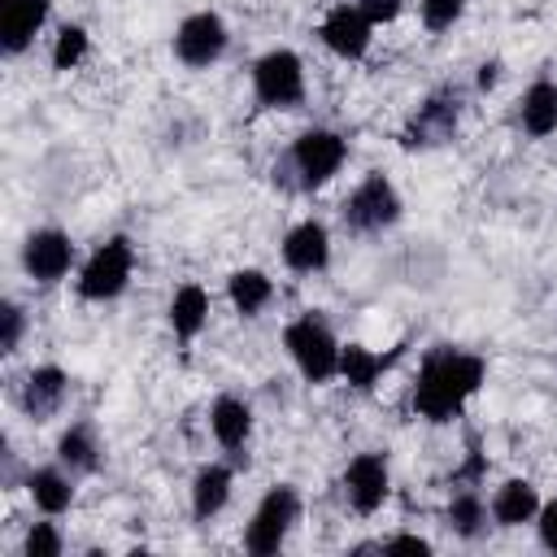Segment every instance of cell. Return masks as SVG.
Instances as JSON below:
<instances>
[{"instance_id": "6da1fadb", "label": "cell", "mask_w": 557, "mask_h": 557, "mask_svg": "<svg viewBox=\"0 0 557 557\" xmlns=\"http://www.w3.org/2000/svg\"><path fill=\"white\" fill-rule=\"evenodd\" d=\"M483 357L479 352H461V348H435L426 352L418 379H413V409L426 422H453L466 400L483 387Z\"/></svg>"}, {"instance_id": "7a4b0ae2", "label": "cell", "mask_w": 557, "mask_h": 557, "mask_svg": "<svg viewBox=\"0 0 557 557\" xmlns=\"http://www.w3.org/2000/svg\"><path fill=\"white\" fill-rule=\"evenodd\" d=\"M283 348H287V357L296 361V370H300L309 383H331V379L339 374V352H344V344L335 339V331L326 326L322 313H300L296 322H287Z\"/></svg>"}, {"instance_id": "3957f363", "label": "cell", "mask_w": 557, "mask_h": 557, "mask_svg": "<svg viewBox=\"0 0 557 557\" xmlns=\"http://www.w3.org/2000/svg\"><path fill=\"white\" fill-rule=\"evenodd\" d=\"M296 522H300V492L292 483H274L257 500V509H252V518L244 527V548L257 553V557H270V553L283 548V540L292 535Z\"/></svg>"}, {"instance_id": "277c9868", "label": "cell", "mask_w": 557, "mask_h": 557, "mask_svg": "<svg viewBox=\"0 0 557 557\" xmlns=\"http://www.w3.org/2000/svg\"><path fill=\"white\" fill-rule=\"evenodd\" d=\"M131 270H135V248L126 235H113L104 239L78 270V296L83 300H117L131 283Z\"/></svg>"}, {"instance_id": "5b68a950", "label": "cell", "mask_w": 557, "mask_h": 557, "mask_svg": "<svg viewBox=\"0 0 557 557\" xmlns=\"http://www.w3.org/2000/svg\"><path fill=\"white\" fill-rule=\"evenodd\" d=\"M252 96L265 109H296L305 100V61L292 48H270L252 65Z\"/></svg>"}, {"instance_id": "8992f818", "label": "cell", "mask_w": 557, "mask_h": 557, "mask_svg": "<svg viewBox=\"0 0 557 557\" xmlns=\"http://www.w3.org/2000/svg\"><path fill=\"white\" fill-rule=\"evenodd\" d=\"M344 157H348L344 135H335L326 126H313V131L296 135V144L287 152V165L296 174V187H322V183H331L339 174Z\"/></svg>"}, {"instance_id": "52a82bcc", "label": "cell", "mask_w": 557, "mask_h": 557, "mask_svg": "<svg viewBox=\"0 0 557 557\" xmlns=\"http://www.w3.org/2000/svg\"><path fill=\"white\" fill-rule=\"evenodd\" d=\"M396 218H400V191L392 187L387 174H366L344 200V226L357 235H379L396 226Z\"/></svg>"}, {"instance_id": "ba28073f", "label": "cell", "mask_w": 557, "mask_h": 557, "mask_svg": "<svg viewBox=\"0 0 557 557\" xmlns=\"http://www.w3.org/2000/svg\"><path fill=\"white\" fill-rule=\"evenodd\" d=\"M226 44H231V30H226V22H222L218 13H209V9L183 17L178 30H174V57H178L183 65H191V70H205V65L222 61Z\"/></svg>"}, {"instance_id": "9c48e42d", "label": "cell", "mask_w": 557, "mask_h": 557, "mask_svg": "<svg viewBox=\"0 0 557 557\" xmlns=\"http://www.w3.org/2000/svg\"><path fill=\"white\" fill-rule=\"evenodd\" d=\"M457 117H461L457 96H453V91H435V96H426V100L413 109V117H409L405 131H400V144H405V148H435V144H448V139L457 135Z\"/></svg>"}, {"instance_id": "30bf717a", "label": "cell", "mask_w": 557, "mask_h": 557, "mask_svg": "<svg viewBox=\"0 0 557 557\" xmlns=\"http://www.w3.org/2000/svg\"><path fill=\"white\" fill-rule=\"evenodd\" d=\"M22 265L35 283H57L70 274L74 265V239L57 226H44V231H30L26 244H22Z\"/></svg>"}, {"instance_id": "8fae6325", "label": "cell", "mask_w": 557, "mask_h": 557, "mask_svg": "<svg viewBox=\"0 0 557 557\" xmlns=\"http://www.w3.org/2000/svg\"><path fill=\"white\" fill-rule=\"evenodd\" d=\"M392 492V470H387V457L383 453H357L344 470V496L357 513H374L383 509Z\"/></svg>"}, {"instance_id": "7c38bea8", "label": "cell", "mask_w": 557, "mask_h": 557, "mask_svg": "<svg viewBox=\"0 0 557 557\" xmlns=\"http://www.w3.org/2000/svg\"><path fill=\"white\" fill-rule=\"evenodd\" d=\"M318 39L335 52V57H344V61H357V57H366L370 52V39H374V22L357 9V4H335L326 17H322V26H318Z\"/></svg>"}, {"instance_id": "4fadbf2b", "label": "cell", "mask_w": 557, "mask_h": 557, "mask_svg": "<svg viewBox=\"0 0 557 557\" xmlns=\"http://www.w3.org/2000/svg\"><path fill=\"white\" fill-rule=\"evenodd\" d=\"M52 0H0V48L4 57H17L35 44L39 26L48 22Z\"/></svg>"}, {"instance_id": "5bb4252c", "label": "cell", "mask_w": 557, "mask_h": 557, "mask_svg": "<svg viewBox=\"0 0 557 557\" xmlns=\"http://www.w3.org/2000/svg\"><path fill=\"white\" fill-rule=\"evenodd\" d=\"M283 261H287V270H296V274H318V270L331 261V235H326V226H322L318 218L296 222V226L283 235Z\"/></svg>"}, {"instance_id": "9a60e30c", "label": "cell", "mask_w": 557, "mask_h": 557, "mask_svg": "<svg viewBox=\"0 0 557 557\" xmlns=\"http://www.w3.org/2000/svg\"><path fill=\"white\" fill-rule=\"evenodd\" d=\"M65 392H70V374L61 366H35L26 374V383H22V409H26V418H35V422L57 418L61 405H65Z\"/></svg>"}, {"instance_id": "2e32d148", "label": "cell", "mask_w": 557, "mask_h": 557, "mask_svg": "<svg viewBox=\"0 0 557 557\" xmlns=\"http://www.w3.org/2000/svg\"><path fill=\"white\" fill-rule=\"evenodd\" d=\"M231 487H235L231 466H222V461L200 466L196 479H191V518H196V522L218 518V513L226 509V500H231Z\"/></svg>"}, {"instance_id": "e0dca14e", "label": "cell", "mask_w": 557, "mask_h": 557, "mask_svg": "<svg viewBox=\"0 0 557 557\" xmlns=\"http://www.w3.org/2000/svg\"><path fill=\"white\" fill-rule=\"evenodd\" d=\"M100 457H104V448H100V435H96L91 422H74V426L61 431V440H57V461H61L70 474H96V470H100Z\"/></svg>"}, {"instance_id": "ac0fdd59", "label": "cell", "mask_w": 557, "mask_h": 557, "mask_svg": "<svg viewBox=\"0 0 557 557\" xmlns=\"http://www.w3.org/2000/svg\"><path fill=\"white\" fill-rule=\"evenodd\" d=\"M26 492H30V500H35V509H44V513H65L70 505H74V474L57 461V466H39V470H30L26 474Z\"/></svg>"}, {"instance_id": "d6986e66", "label": "cell", "mask_w": 557, "mask_h": 557, "mask_svg": "<svg viewBox=\"0 0 557 557\" xmlns=\"http://www.w3.org/2000/svg\"><path fill=\"white\" fill-rule=\"evenodd\" d=\"M209 431L226 453H239L252 435V409L239 396H218L209 409Z\"/></svg>"}, {"instance_id": "ffe728a7", "label": "cell", "mask_w": 557, "mask_h": 557, "mask_svg": "<svg viewBox=\"0 0 557 557\" xmlns=\"http://www.w3.org/2000/svg\"><path fill=\"white\" fill-rule=\"evenodd\" d=\"M540 518V492L535 483L527 479H509L496 487L492 496V522L496 527H522V522H535Z\"/></svg>"}, {"instance_id": "44dd1931", "label": "cell", "mask_w": 557, "mask_h": 557, "mask_svg": "<svg viewBox=\"0 0 557 557\" xmlns=\"http://www.w3.org/2000/svg\"><path fill=\"white\" fill-rule=\"evenodd\" d=\"M518 117H522V131L527 135H535V139L553 135L557 131V83L535 78L522 91V100H518Z\"/></svg>"}, {"instance_id": "7402d4cb", "label": "cell", "mask_w": 557, "mask_h": 557, "mask_svg": "<svg viewBox=\"0 0 557 557\" xmlns=\"http://www.w3.org/2000/svg\"><path fill=\"white\" fill-rule=\"evenodd\" d=\"M209 322V292L200 283H183L170 300V326L178 339H196Z\"/></svg>"}, {"instance_id": "603a6c76", "label": "cell", "mask_w": 557, "mask_h": 557, "mask_svg": "<svg viewBox=\"0 0 557 557\" xmlns=\"http://www.w3.org/2000/svg\"><path fill=\"white\" fill-rule=\"evenodd\" d=\"M226 296H231L235 313H244V318H257V313L270 305V296H274V283H270V274H265V270H235V274L226 278Z\"/></svg>"}, {"instance_id": "cb8c5ba5", "label": "cell", "mask_w": 557, "mask_h": 557, "mask_svg": "<svg viewBox=\"0 0 557 557\" xmlns=\"http://www.w3.org/2000/svg\"><path fill=\"white\" fill-rule=\"evenodd\" d=\"M387 366H392V357H379L374 348H361V344H348L339 352V379H348V387H357V392H370Z\"/></svg>"}, {"instance_id": "d4e9b609", "label": "cell", "mask_w": 557, "mask_h": 557, "mask_svg": "<svg viewBox=\"0 0 557 557\" xmlns=\"http://www.w3.org/2000/svg\"><path fill=\"white\" fill-rule=\"evenodd\" d=\"M487 505H483V496L474 492V487H461V492H453V500H448V527H453V535H461V540H479L483 531H487Z\"/></svg>"}, {"instance_id": "484cf974", "label": "cell", "mask_w": 557, "mask_h": 557, "mask_svg": "<svg viewBox=\"0 0 557 557\" xmlns=\"http://www.w3.org/2000/svg\"><path fill=\"white\" fill-rule=\"evenodd\" d=\"M87 48H91V39L83 26H61V35L52 44V70H74L87 57Z\"/></svg>"}, {"instance_id": "4316f807", "label": "cell", "mask_w": 557, "mask_h": 557, "mask_svg": "<svg viewBox=\"0 0 557 557\" xmlns=\"http://www.w3.org/2000/svg\"><path fill=\"white\" fill-rule=\"evenodd\" d=\"M61 548H65V540H61V531L52 522H35L26 531V540H22L26 557H61Z\"/></svg>"}, {"instance_id": "83f0119b", "label": "cell", "mask_w": 557, "mask_h": 557, "mask_svg": "<svg viewBox=\"0 0 557 557\" xmlns=\"http://www.w3.org/2000/svg\"><path fill=\"white\" fill-rule=\"evenodd\" d=\"M0 322H4L0 352L13 357V352L22 348V335H26V313H22V305H17V300H4V305H0Z\"/></svg>"}, {"instance_id": "f1b7e54d", "label": "cell", "mask_w": 557, "mask_h": 557, "mask_svg": "<svg viewBox=\"0 0 557 557\" xmlns=\"http://www.w3.org/2000/svg\"><path fill=\"white\" fill-rule=\"evenodd\" d=\"M418 9H422V26L426 30H448L461 17L466 0H418Z\"/></svg>"}, {"instance_id": "f546056e", "label": "cell", "mask_w": 557, "mask_h": 557, "mask_svg": "<svg viewBox=\"0 0 557 557\" xmlns=\"http://www.w3.org/2000/svg\"><path fill=\"white\" fill-rule=\"evenodd\" d=\"M357 9H361L374 26H383V22H396V17H400L405 0H357Z\"/></svg>"}, {"instance_id": "4dcf8cb0", "label": "cell", "mask_w": 557, "mask_h": 557, "mask_svg": "<svg viewBox=\"0 0 557 557\" xmlns=\"http://www.w3.org/2000/svg\"><path fill=\"white\" fill-rule=\"evenodd\" d=\"M535 527H540V544L557 553V500H553V505H540V518H535Z\"/></svg>"}, {"instance_id": "1f68e13d", "label": "cell", "mask_w": 557, "mask_h": 557, "mask_svg": "<svg viewBox=\"0 0 557 557\" xmlns=\"http://www.w3.org/2000/svg\"><path fill=\"white\" fill-rule=\"evenodd\" d=\"M379 548H383V553H431V544H426L422 535H392V540H383Z\"/></svg>"}, {"instance_id": "d6a6232c", "label": "cell", "mask_w": 557, "mask_h": 557, "mask_svg": "<svg viewBox=\"0 0 557 557\" xmlns=\"http://www.w3.org/2000/svg\"><path fill=\"white\" fill-rule=\"evenodd\" d=\"M496 74H500V65H496V61H483V65H479V87L487 91V87L496 83Z\"/></svg>"}]
</instances>
